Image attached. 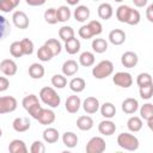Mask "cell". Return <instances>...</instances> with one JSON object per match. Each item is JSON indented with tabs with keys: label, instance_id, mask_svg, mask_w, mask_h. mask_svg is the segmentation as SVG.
<instances>
[{
	"label": "cell",
	"instance_id": "6da1fadb",
	"mask_svg": "<svg viewBox=\"0 0 153 153\" xmlns=\"http://www.w3.org/2000/svg\"><path fill=\"white\" fill-rule=\"evenodd\" d=\"M39 98L45 105H48L50 108H57L61 103V98L57 94V92L53 87H49V86H45V87L41 88Z\"/></svg>",
	"mask_w": 153,
	"mask_h": 153
},
{
	"label": "cell",
	"instance_id": "7a4b0ae2",
	"mask_svg": "<svg viewBox=\"0 0 153 153\" xmlns=\"http://www.w3.org/2000/svg\"><path fill=\"white\" fill-rule=\"evenodd\" d=\"M139 139L130 133H121L117 136V145L126 151H136L139 148Z\"/></svg>",
	"mask_w": 153,
	"mask_h": 153
},
{
	"label": "cell",
	"instance_id": "3957f363",
	"mask_svg": "<svg viewBox=\"0 0 153 153\" xmlns=\"http://www.w3.org/2000/svg\"><path fill=\"white\" fill-rule=\"evenodd\" d=\"M114 72V63L110 60H103L92 68V75L96 79H105Z\"/></svg>",
	"mask_w": 153,
	"mask_h": 153
},
{
	"label": "cell",
	"instance_id": "277c9868",
	"mask_svg": "<svg viewBox=\"0 0 153 153\" xmlns=\"http://www.w3.org/2000/svg\"><path fill=\"white\" fill-rule=\"evenodd\" d=\"M106 149V143L103 137L100 136H93L90 139V141L86 145V152L87 153H103Z\"/></svg>",
	"mask_w": 153,
	"mask_h": 153
},
{
	"label": "cell",
	"instance_id": "5b68a950",
	"mask_svg": "<svg viewBox=\"0 0 153 153\" xmlns=\"http://www.w3.org/2000/svg\"><path fill=\"white\" fill-rule=\"evenodd\" d=\"M112 82L116 86H120V87H123V88H128V87H130L133 85V76L128 72H117L112 76Z\"/></svg>",
	"mask_w": 153,
	"mask_h": 153
},
{
	"label": "cell",
	"instance_id": "8992f818",
	"mask_svg": "<svg viewBox=\"0 0 153 153\" xmlns=\"http://www.w3.org/2000/svg\"><path fill=\"white\" fill-rule=\"evenodd\" d=\"M18 106V102L12 96L0 97V114H10L13 112Z\"/></svg>",
	"mask_w": 153,
	"mask_h": 153
},
{
	"label": "cell",
	"instance_id": "52a82bcc",
	"mask_svg": "<svg viewBox=\"0 0 153 153\" xmlns=\"http://www.w3.org/2000/svg\"><path fill=\"white\" fill-rule=\"evenodd\" d=\"M12 22L13 24L18 27V29H27L29 27V24H30V20H29V17L26 16L25 12L23 11H16L13 14H12Z\"/></svg>",
	"mask_w": 153,
	"mask_h": 153
},
{
	"label": "cell",
	"instance_id": "ba28073f",
	"mask_svg": "<svg viewBox=\"0 0 153 153\" xmlns=\"http://www.w3.org/2000/svg\"><path fill=\"white\" fill-rule=\"evenodd\" d=\"M17 63L12 59H5L0 62V71L6 75V76H12L17 73Z\"/></svg>",
	"mask_w": 153,
	"mask_h": 153
},
{
	"label": "cell",
	"instance_id": "9c48e42d",
	"mask_svg": "<svg viewBox=\"0 0 153 153\" xmlns=\"http://www.w3.org/2000/svg\"><path fill=\"white\" fill-rule=\"evenodd\" d=\"M56 116H55V112L50 109H44L42 108V110L39 111L38 116H37V121L41 123V124H44V126H48V124H51L54 123Z\"/></svg>",
	"mask_w": 153,
	"mask_h": 153
},
{
	"label": "cell",
	"instance_id": "30bf717a",
	"mask_svg": "<svg viewBox=\"0 0 153 153\" xmlns=\"http://www.w3.org/2000/svg\"><path fill=\"white\" fill-rule=\"evenodd\" d=\"M82 109L85 110L86 114H96L98 110H99V100L96 98V97H87L84 102H82Z\"/></svg>",
	"mask_w": 153,
	"mask_h": 153
},
{
	"label": "cell",
	"instance_id": "8fae6325",
	"mask_svg": "<svg viewBox=\"0 0 153 153\" xmlns=\"http://www.w3.org/2000/svg\"><path fill=\"white\" fill-rule=\"evenodd\" d=\"M80 105H81V100H80L79 96H76V94L69 96L65 103V108L69 114H76L80 109Z\"/></svg>",
	"mask_w": 153,
	"mask_h": 153
},
{
	"label": "cell",
	"instance_id": "7c38bea8",
	"mask_svg": "<svg viewBox=\"0 0 153 153\" xmlns=\"http://www.w3.org/2000/svg\"><path fill=\"white\" fill-rule=\"evenodd\" d=\"M121 62L127 68H134L139 62V57L134 51H126L121 56Z\"/></svg>",
	"mask_w": 153,
	"mask_h": 153
},
{
	"label": "cell",
	"instance_id": "4fadbf2b",
	"mask_svg": "<svg viewBox=\"0 0 153 153\" xmlns=\"http://www.w3.org/2000/svg\"><path fill=\"white\" fill-rule=\"evenodd\" d=\"M137 109H139V102L135 98L129 97V98H126L122 102V111L124 114H127V115L135 114L137 111Z\"/></svg>",
	"mask_w": 153,
	"mask_h": 153
},
{
	"label": "cell",
	"instance_id": "5bb4252c",
	"mask_svg": "<svg viewBox=\"0 0 153 153\" xmlns=\"http://www.w3.org/2000/svg\"><path fill=\"white\" fill-rule=\"evenodd\" d=\"M98 131L102 134V135H105V136H110L112 135L115 131H116V124L111 121V120H104L102 121L99 124H98Z\"/></svg>",
	"mask_w": 153,
	"mask_h": 153
},
{
	"label": "cell",
	"instance_id": "9a60e30c",
	"mask_svg": "<svg viewBox=\"0 0 153 153\" xmlns=\"http://www.w3.org/2000/svg\"><path fill=\"white\" fill-rule=\"evenodd\" d=\"M109 41L114 45H121L126 41V32L121 29H114L109 32Z\"/></svg>",
	"mask_w": 153,
	"mask_h": 153
},
{
	"label": "cell",
	"instance_id": "2e32d148",
	"mask_svg": "<svg viewBox=\"0 0 153 153\" xmlns=\"http://www.w3.org/2000/svg\"><path fill=\"white\" fill-rule=\"evenodd\" d=\"M30 120L27 117H17L12 122V127L17 133H24L30 129Z\"/></svg>",
	"mask_w": 153,
	"mask_h": 153
},
{
	"label": "cell",
	"instance_id": "e0dca14e",
	"mask_svg": "<svg viewBox=\"0 0 153 153\" xmlns=\"http://www.w3.org/2000/svg\"><path fill=\"white\" fill-rule=\"evenodd\" d=\"M79 71V63L75 60H67L62 65V74L65 76H72Z\"/></svg>",
	"mask_w": 153,
	"mask_h": 153
},
{
	"label": "cell",
	"instance_id": "ac0fdd59",
	"mask_svg": "<svg viewBox=\"0 0 153 153\" xmlns=\"http://www.w3.org/2000/svg\"><path fill=\"white\" fill-rule=\"evenodd\" d=\"M90 14H91L90 8H88L87 6H85V5H79V6H76V8L74 10V13H73L74 19H75L76 22H80V23L86 22V20L90 18Z\"/></svg>",
	"mask_w": 153,
	"mask_h": 153
},
{
	"label": "cell",
	"instance_id": "d6986e66",
	"mask_svg": "<svg viewBox=\"0 0 153 153\" xmlns=\"http://www.w3.org/2000/svg\"><path fill=\"white\" fill-rule=\"evenodd\" d=\"M8 152L10 153H26L27 147H26V145L23 140L14 139L8 145Z\"/></svg>",
	"mask_w": 153,
	"mask_h": 153
},
{
	"label": "cell",
	"instance_id": "ffe728a7",
	"mask_svg": "<svg viewBox=\"0 0 153 153\" xmlns=\"http://www.w3.org/2000/svg\"><path fill=\"white\" fill-rule=\"evenodd\" d=\"M98 17L103 20H108L112 17L114 14V10H112V6L108 2H103L98 6Z\"/></svg>",
	"mask_w": 153,
	"mask_h": 153
},
{
	"label": "cell",
	"instance_id": "44dd1931",
	"mask_svg": "<svg viewBox=\"0 0 153 153\" xmlns=\"http://www.w3.org/2000/svg\"><path fill=\"white\" fill-rule=\"evenodd\" d=\"M99 110H100V114L103 117L108 118V120H111L112 117H115L116 115V108L112 103L110 102H105L104 104H102L99 106Z\"/></svg>",
	"mask_w": 153,
	"mask_h": 153
},
{
	"label": "cell",
	"instance_id": "7402d4cb",
	"mask_svg": "<svg viewBox=\"0 0 153 153\" xmlns=\"http://www.w3.org/2000/svg\"><path fill=\"white\" fill-rule=\"evenodd\" d=\"M76 127L80 129V130H82V131H87V130H90V129H92L93 128V120H92V117L91 116H80V117H78V120H76Z\"/></svg>",
	"mask_w": 153,
	"mask_h": 153
},
{
	"label": "cell",
	"instance_id": "603a6c76",
	"mask_svg": "<svg viewBox=\"0 0 153 153\" xmlns=\"http://www.w3.org/2000/svg\"><path fill=\"white\" fill-rule=\"evenodd\" d=\"M59 137H60V134L57 131V129L55 128H47L44 129L43 131V140L47 142V143H55L59 141Z\"/></svg>",
	"mask_w": 153,
	"mask_h": 153
},
{
	"label": "cell",
	"instance_id": "cb8c5ba5",
	"mask_svg": "<svg viewBox=\"0 0 153 153\" xmlns=\"http://www.w3.org/2000/svg\"><path fill=\"white\" fill-rule=\"evenodd\" d=\"M80 47H81L80 41L78 38H75V37H73V38H71V39H68V41L65 42V49H66V51L69 55L76 54L80 50Z\"/></svg>",
	"mask_w": 153,
	"mask_h": 153
},
{
	"label": "cell",
	"instance_id": "d4e9b609",
	"mask_svg": "<svg viewBox=\"0 0 153 153\" xmlns=\"http://www.w3.org/2000/svg\"><path fill=\"white\" fill-rule=\"evenodd\" d=\"M79 139H78V135L73 131H66L63 135H62V142L66 147L68 148H73L76 146Z\"/></svg>",
	"mask_w": 153,
	"mask_h": 153
},
{
	"label": "cell",
	"instance_id": "484cf974",
	"mask_svg": "<svg viewBox=\"0 0 153 153\" xmlns=\"http://www.w3.org/2000/svg\"><path fill=\"white\" fill-rule=\"evenodd\" d=\"M45 71H44V67L41 65V63H32L30 67H29V75L32 78V79H41L43 78Z\"/></svg>",
	"mask_w": 153,
	"mask_h": 153
},
{
	"label": "cell",
	"instance_id": "4316f807",
	"mask_svg": "<svg viewBox=\"0 0 153 153\" xmlns=\"http://www.w3.org/2000/svg\"><path fill=\"white\" fill-rule=\"evenodd\" d=\"M86 87V81L80 78V76H76V78H73L71 81H69V88L75 92V93H80L85 90Z\"/></svg>",
	"mask_w": 153,
	"mask_h": 153
},
{
	"label": "cell",
	"instance_id": "83f0119b",
	"mask_svg": "<svg viewBox=\"0 0 153 153\" xmlns=\"http://www.w3.org/2000/svg\"><path fill=\"white\" fill-rule=\"evenodd\" d=\"M142 120L141 117H137V116H131L128 121H127V127L130 131L133 133H137L142 129Z\"/></svg>",
	"mask_w": 153,
	"mask_h": 153
},
{
	"label": "cell",
	"instance_id": "f1b7e54d",
	"mask_svg": "<svg viewBox=\"0 0 153 153\" xmlns=\"http://www.w3.org/2000/svg\"><path fill=\"white\" fill-rule=\"evenodd\" d=\"M71 16H72V13H71L69 7L62 5V6H60L59 8H56L57 22H60V23H65V22H67V20L71 19Z\"/></svg>",
	"mask_w": 153,
	"mask_h": 153
},
{
	"label": "cell",
	"instance_id": "f546056e",
	"mask_svg": "<svg viewBox=\"0 0 153 153\" xmlns=\"http://www.w3.org/2000/svg\"><path fill=\"white\" fill-rule=\"evenodd\" d=\"M37 57H38V60H41L42 62H48V61H50L53 57H54V55H53V53H51V50L47 47V45H42L41 48H38V50H37Z\"/></svg>",
	"mask_w": 153,
	"mask_h": 153
},
{
	"label": "cell",
	"instance_id": "4dcf8cb0",
	"mask_svg": "<svg viewBox=\"0 0 153 153\" xmlns=\"http://www.w3.org/2000/svg\"><path fill=\"white\" fill-rule=\"evenodd\" d=\"M94 54L91 51H84L79 56V63L84 67H90L94 63Z\"/></svg>",
	"mask_w": 153,
	"mask_h": 153
},
{
	"label": "cell",
	"instance_id": "1f68e13d",
	"mask_svg": "<svg viewBox=\"0 0 153 153\" xmlns=\"http://www.w3.org/2000/svg\"><path fill=\"white\" fill-rule=\"evenodd\" d=\"M92 49L98 54H103L108 50V42L104 38H94L92 41Z\"/></svg>",
	"mask_w": 153,
	"mask_h": 153
},
{
	"label": "cell",
	"instance_id": "d6a6232c",
	"mask_svg": "<svg viewBox=\"0 0 153 153\" xmlns=\"http://www.w3.org/2000/svg\"><path fill=\"white\" fill-rule=\"evenodd\" d=\"M131 7L127 6V5H121L118 6V8L116 10V18L118 19V22L121 23H127V19H128V16H129V12H130Z\"/></svg>",
	"mask_w": 153,
	"mask_h": 153
},
{
	"label": "cell",
	"instance_id": "836d02e7",
	"mask_svg": "<svg viewBox=\"0 0 153 153\" xmlns=\"http://www.w3.org/2000/svg\"><path fill=\"white\" fill-rule=\"evenodd\" d=\"M44 45H47L51 50V53H53L54 56L55 55H59L61 53V50H62V45H61L60 41H57L56 38H49L48 41H45Z\"/></svg>",
	"mask_w": 153,
	"mask_h": 153
},
{
	"label": "cell",
	"instance_id": "e575fe53",
	"mask_svg": "<svg viewBox=\"0 0 153 153\" xmlns=\"http://www.w3.org/2000/svg\"><path fill=\"white\" fill-rule=\"evenodd\" d=\"M140 116L145 121H148L153 118V104L152 103H146L140 108Z\"/></svg>",
	"mask_w": 153,
	"mask_h": 153
},
{
	"label": "cell",
	"instance_id": "d590c367",
	"mask_svg": "<svg viewBox=\"0 0 153 153\" xmlns=\"http://www.w3.org/2000/svg\"><path fill=\"white\" fill-rule=\"evenodd\" d=\"M74 35H75V32H74V30H73L72 26H66V25H65V26L60 27V30H59V37H60L63 42H66V41L73 38Z\"/></svg>",
	"mask_w": 153,
	"mask_h": 153
},
{
	"label": "cell",
	"instance_id": "8d00e7d4",
	"mask_svg": "<svg viewBox=\"0 0 153 153\" xmlns=\"http://www.w3.org/2000/svg\"><path fill=\"white\" fill-rule=\"evenodd\" d=\"M38 103H39L38 97H37L36 94H33V93L25 96V97L23 98V100H22V105H23V108H24L26 111H27L31 106H33L35 104H38Z\"/></svg>",
	"mask_w": 153,
	"mask_h": 153
},
{
	"label": "cell",
	"instance_id": "74e56055",
	"mask_svg": "<svg viewBox=\"0 0 153 153\" xmlns=\"http://www.w3.org/2000/svg\"><path fill=\"white\" fill-rule=\"evenodd\" d=\"M10 32H11V25L8 20L4 16L0 14V41L4 39Z\"/></svg>",
	"mask_w": 153,
	"mask_h": 153
},
{
	"label": "cell",
	"instance_id": "f35d334b",
	"mask_svg": "<svg viewBox=\"0 0 153 153\" xmlns=\"http://www.w3.org/2000/svg\"><path fill=\"white\" fill-rule=\"evenodd\" d=\"M51 85L56 88H63L67 85V79L63 74H54L51 76Z\"/></svg>",
	"mask_w": 153,
	"mask_h": 153
},
{
	"label": "cell",
	"instance_id": "ab89813d",
	"mask_svg": "<svg viewBox=\"0 0 153 153\" xmlns=\"http://www.w3.org/2000/svg\"><path fill=\"white\" fill-rule=\"evenodd\" d=\"M139 93H140V97L142 99H146V100L151 99L152 98V94H153V84L140 86L139 87Z\"/></svg>",
	"mask_w": 153,
	"mask_h": 153
},
{
	"label": "cell",
	"instance_id": "60d3db41",
	"mask_svg": "<svg viewBox=\"0 0 153 153\" xmlns=\"http://www.w3.org/2000/svg\"><path fill=\"white\" fill-rule=\"evenodd\" d=\"M44 20L48 23V24H56L57 23V17H56V8L54 7H50L48 10H45L44 12Z\"/></svg>",
	"mask_w": 153,
	"mask_h": 153
},
{
	"label": "cell",
	"instance_id": "b9f144b4",
	"mask_svg": "<svg viewBox=\"0 0 153 153\" xmlns=\"http://www.w3.org/2000/svg\"><path fill=\"white\" fill-rule=\"evenodd\" d=\"M10 53L13 57H22L24 55L23 53V48H22V44L19 41H16V42H12L11 45H10Z\"/></svg>",
	"mask_w": 153,
	"mask_h": 153
},
{
	"label": "cell",
	"instance_id": "7bdbcfd3",
	"mask_svg": "<svg viewBox=\"0 0 153 153\" xmlns=\"http://www.w3.org/2000/svg\"><path fill=\"white\" fill-rule=\"evenodd\" d=\"M141 20V16H140V12L137 10H134L131 8L130 12H129V16H128V19H127V23L128 25H137Z\"/></svg>",
	"mask_w": 153,
	"mask_h": 153
},
{
	"label": "cell",
	"instance_id": "ee69618b",
	"mask_svg": "<svg viewBox=\"0 0 153 153\" xmlns=\"http://www.w3.org/2000/svg\"><path fill=\"white\" fill-rule=\"evenodd\" d=\"M23 48V53L24 55H31L33 53V42L30 38H23L22 41H19Z\"/></svg>",
	"mask_w": 153,
	"mask_h": 153
},
{
	"label": "cell",
	"instance_id": "f6af8a7d",
	"mask_svg": "<svg viewBox=\"0 0 153 153\" xmlns=\"http://www.w3.org/2000/svg\"><path fill=\"white\" fill-rule=\"evenodd\" d=\"M18 5L13 1V0H0V11L8 13L11 11H13Z\"/></svg>",
	"mask_w": 153,
	"mask_h": 153
},
{
	"label": "cell",
	"instance_id": "bcb514c9",
	"mask_svg": "<svg viewBox=\"0 0 153 153\" xmlns=\"http://www.w3.org/2000/svg\"><path fill=\"white\" fill-rule=\"evenodd\" d=\"M136 84L137 86H145L148 84H152V76L149 73H140L136 78Z\"/></svg>",
	"mask_w": 153,
	"mask_h": 153
},
{
	"label": "cell",
	"instance_id": "7dc6e473",
	"mask_svg": "<svg viewBox=\"0 0 153 153\" xmlns=\"http://www.w3.org/2000/svg\"><path fill=\"white\" fill-rule=\"evenodd\" d=\"M87 25L90 26V29H91L93 36H98V35H100L102 31H103V26H102V24H100L99 20H90V22L87 23Z\"/></svg>",
	"mask_w": 153,
	"mask_h": 153
},
{
	"label": "cell",
	"instance_id": "c3c4849f",
	"mask_svg": "<svg viewBox=\"0 0 153 153\" xmlns=\"http://www.w3.org/2000/svg\"><path fill=\"white\" fill-rule=\"evenodd\" d=\"M78 33H79V36H80L81 38H84V39H90V38L93 37V33H92V31H91V29H90V26H88L87 24H86V25H82V26L79 29Z\"/></svg>",
	"mask_w": 153,
	"mask_h": 153
},
{
	"label": "cell",
	"instance_id": "681fc988",
	"mask_svg": "<svg viewBox=\"0 0 153 153\" xmlns=\"http://www.w3.org/2000/svg\"><path fill=\"white\" fill-rule=\"evenodd\" d=\"M31 153H44L45 152V146L42 141H33L31 147H30Z\"/></svg>",
	"mask_w": 153,
	"mask_h": 153
},
{
	"label": "cell",
	"instance_id": "f907efd6",
	"mask_svg": "<svg viewBox=\"0 0 153 153\" xmlns=\"http://www.w3.org/2000/svg\"><path fill=\"white\" fill-rule=\"evenodd\" d=\"M42 110V105L38 103V104H35L33 106H31L29 110H27V112L31 115V117H33L35 120L37 118V116H38V114H39V111Z\"/></svg>",
	"mask_w": 153,
	"mask_h": 153
},
{
	"label": "cell",
	"instance_id": "816d5d0a",
	"mask_svg": "<svg viewBox=\"0 0 153 153\" xmlns=\"http://www.w3.org/2000/svg\"><path fill=\"white\" fill-rule=\"evenodd\" d=\"M10 87V81L6 76H0V92L6 91Z\"/></svg>",
	"mask_w": 153,
	"mask_h": 153
},
{
	"label": "cell",
	"instance_id": "f5cc1de1",
	"mask_svg": "<svg viewBox=\"0 0 153 153\" xmlns=\"http://www.w3.org/2000/svg\"><path fill=\"white\" fill-rule=\"evenodd\" d=\"M146 18L149 23H153V4H151L146 10Z\"/></svg>",
	"mask_w": 153,
	"mask_h": 153
},
{
	"label": "cell",
	"instance_id": "db71d44e",
	"mask_svg": "<svg viewBox=\"0 0 153 153\" xmlns=\"http://www.w3.org/2000/svg\"><path fill=\"white\" fill-rule=\"evenodd\" d=\"M25 1H26V4H27L29 6L36 7V6H42V5H44L47 0H25Z\"/></svg>",
	"mask_w": 153,
	"mask_h": 153
},
{
	"label": "cell",
	"instance_id": "11a10c76",
	"mask_svg": "<svg viewBox=\"0 0 153 153\" xmlns=\"http://www.w3.org/2000/svg\"><path fill=\"white\" fill-rule=\"evenodd\" d=\"M133 2H134V5L136 7H143V6L147 5L148 0H133Z\"/></svg>",
	"mask_w": 153,
	"mask_h": 153
},
{
	"label": "cell",
	"instance_id": "9f6ffc18",
	"mask_svg": "<svg viewBox=\"0 0 153 153\" xmlns=\"http://www.w3.org/2000/svg\"><path fill=\"white\" fill-rule=\"evenodd\" d=\"M67 1V4L68 5H71V6H75V5H78L79 4V1L80 0H66Z\"/></svg>",
	"mask_w": 153,
	"mask_h": 153
},
{
	"label": "cell",
	"instance_id": "6f0895ef",
	"mask_svg": "<svg viewBox=\"0 0 153 153\" xmlns=\"http://www.w3.org/2000/svg\"><path fill=\"white\" fill-rule=\"evenodd\" d=\"M115 1H116V2H122L123 0H115Z\"/></svg>",
	"mask_w": 153,
	"mask_h": 153
},
{
	"label": "cell",
	"instance_id": "680465c9",
	"mask_svg": "<svg viewBox=\"0 0 153 153\" xmlns=\"http://www.w3.org/2000/svg\"><path fill=\"white\" fill-rule=\"evenodd\" d=\"M1 135H2V130L0 129V137H1Z\"/></svg>",
	"mask_w": 153,
	"mask_h": 153
},
{
	"label": "cell",
	"instance_id": "91938a15",
	"mask_svg": "<svg viewBox=\"0 0 153 153\" xmlns=\"http://www.w3.org/2000/svg\"><path fill=\"white\" fill-rule=\"evenodd\" d=\"M93 1H98V0H93Z\"/></svg>",
	"mask_w": 153,
	"mask_h": 153
}]
</instances>
